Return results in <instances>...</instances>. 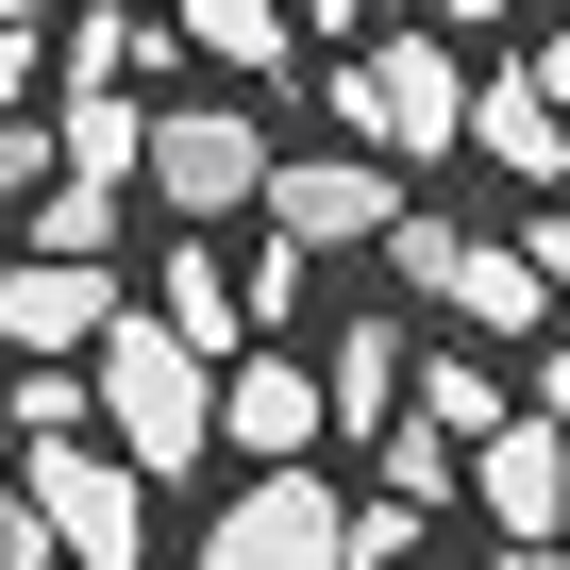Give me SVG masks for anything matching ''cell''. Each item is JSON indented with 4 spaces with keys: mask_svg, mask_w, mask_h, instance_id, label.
I'll return each mask as SVG.
<instances>
[{
    "mask_svg": "<svg viewBox=\"0 0 570 570\" xmlns=\"http://www.w3.org/2000/svg\"><path fill=\"white\" fill-rule=\"evenodd\" d=\"M85 403H101V436H118L151 487L218 453V353L168 336V320H118V303H101V336H85Z\"/></svg>",
    "mask_w": 570,
    "mask_h": 570,
    "instance_id": "cell-1",
    "label": "cell"
},
{
    "mask_svg": "<svg viewBox=\"0 0 570 570\" xmlns=\"http://www.w3.org/2000/svg\"><path fill=\"white\" fill-rule=\"evenodd\" d=\"M18 503L51 520V553L68 570H151V470L118 453V436H18Z\"/></svg>",
    "mask_w": 570,
    "mask_h": 570,
    "instance_id": "cell-2",
    "label": "cell"
},
{
    "mask_svg": "<svg viewBox=\"0 0 570 570\" xmlns=\"http://www.w3.org/2000/svg\"><path fill=\"white\" fill-rule=\"evenodd\" d=\"M386 285H420V303H453L470 336H553V285H537V252H503V235H470V218H386Z\"/></svg>",
    "mask_w": 570,
    "mask_h": 570,
    "instance_id": "cell-3",
    "label": "cell"
},
{
    "mask_svg": "<svg viewBox=\"0 0 570 570\" xmlns=\"http://www.w3.org/2000/svg\"><path fill=\"white\" fill-rule=\"evenodd\" d=\"M336 118H353L386 168H436V151L470 135V68H453V35H386V51H353V68H336Z\"/></svg>",
    "mask_w": 570,
    "mask_h": 570,
    "instance_id": "cell-4",
    "label": "cell"
},
{
    "mask_svg": "<svg viewBox=\"0 0 570 570\" xmlns=\"http://www.w3.org/2000/svg\"><path fill=\"white\" fill-rule=\"evenodd\" d=\"M135 185H151L168 218H235V202L268 185V118H252V101H168V118L135 135Z\"/></svg>",
    "mask_w": 570,
    "mask_h": 570,
    "instance_id": "cell-5",
    "label": "cell"
},
{
    "mask_svg": "<svg viewBox=\"0 0 570 570\" xmlns=\"http://www.w3.org/2000/svg\"><path fill=\"white\" fill-rule=\"evenodd\" d=\"M252 202H268V235H285V252H370V235L403 218V168H386L370 135H353V151H268V185H252Z\"/></svg>",
    "mask_w": 570,
    "mask_h": 570,
    "instance_id": "cell-6",
    "label": "cell"
},
{
    "mask_svg": "<svg viewBox=\"0 0 570 570\" xmlns=\"http://www.w3.org/2000/svg\"><path fill=\"white\" fill-rule=\"evenodd\" d=\"M202 570H336V487L303 453H268L235 487V520H202Z\"/></svg>",
    "mask_w": 570,
    "mask_h": 570,
    "instance_id": "cell-7",
    "label": "cell"
},
{
    "mask_svg": "<svg viewBox=\"0 0 570 570\" xmlns=\"http://www.w3.org/2000/svg\"><path fill=\"white\" fill-rule=\"evenodd\" d=\"M470 503H487L503 537H570V436H553L537 403H503V420L470 436Z\"/></svg>",
    "mask_w": 570,
    "mask_h": 570,
    "instance_id": "cell-8",
    "label": "cell"
},
{
    "mask_svg": "<svg viewBox=\"0 0 570 570\" xmlns=\"http://www.w3.org/2000/svg\"><path fill=\"white\" fill-rule=\"evenodd\" d=\"M218 436L268 470V453H320V370L303 353H268V336H235L218 353Z\"/></svg>",
    "mask_w": 570,
    "mask_h": 570,
    "instance_id": "cell-9",
    "label": "cell"
},
{
    "mask_svg": "<svg viewBox=\"0 0 570 570\" xmlns=\"http://www.w3.org/2000/svg\"><path fill=\"white\" fill-rule=\"evenodd\" d=\"M101 303H118V285L85 252H0V353H85Z\"/></svg>",
    "mask_w": 570,
    "mask_h": 570,
    "instance_id": "cell-10",
    "label": "cell"
},
{
    "mask_svg": "<svg viewBox=\"0 0 570 570\" xmlns=\"http://www.w3.org/2000/svg\"><path fill=\"white\" fill-rule=\"evenodd\" d=\"M470 151H487L503 185H570V101H553L537 68H503V85H470Z\"/></svg>",
    "mask_w": 570,
    "mask_h": 570,
    "instance_id": "cell-11",
    "label": "cell"
},
{
    "mask_svg": "<svg viewBox=\"0 0 570 570\" xmlns=\"http://www.w3.org/2000/svg\"><path fill=\"white\" fill-rule=\"evenodd\" d=\"M403 370H420V336L370 303V320L336 336V370H320V436H386V420H403Z\"/></svg>",
    "mask_w": 570,
    "mask_h": 570,
    "instance_id": "cell-12",
    "label": "cell"
},
{
    "mask_svg": "<svg viewBox=\"0 0 570 570\" xmlns=\"http://www.w3.org/2000/svg\"><path fill=\"white\" fill-rule=\"evenodd\" d=\"M151 320H168V336H202V353H235V336H252V285H235V252H218V235H185V252H168Z\"/></svg>",
    "mask_w": 570,
    "mask_h": 570,
    "instance_id": "cell-13",
    "label": "cell"
},
{
    "mask_svg": "<svg viewBox=\"0 0 570 570\" xmlns=\"http://www.w3.org/2000/svg\"><path fill=\"white\" fill-rule=\"evenodd\" d=\"M168 18H185V51H218L235 85H285V51H303L285 0H168Z\"/></svg>",
    "mask_w": 570,
    "mask_h": 570,
    "instance_id": "cell-14",
    "label": "cell"
},
{
    "mask_svg": "<svg viewBox=\"0 0 570 570\" xmlns=\"http://www.w3.org/2000/svg\"><path fill=\"white\" fill-rule=\"evenodd\" d=\"M370 487H403V503H453V487H470V436H436V420L403 403V420L370 436Z\"/></svg>",
    "mask_w": 570,
    "mask_h": 570,
    "instance_id": "cell-15",
    "label": "cell"
},
{
    "mask_svg": "<svg viewBox=\"0 0 570 570\" xmlns=\"http://www.w3.org/2000/svg\"><path fill=\"white\" fill-rule=\"evenodd\" d=\"M403 403H420L436 436H487V420H503V370H487V353H420V370H403Z\"/></svg>",
    "mask_w": 570,
    "mask_h": 570,
    "instance_id": "cell-16",
    "label": "cell"
},
{
    "mask_svg": "<svg viewBox=\"0 0 570 570\" xmlns=\"http://www.w3.org/2000/svg\"><path fill=\"white\" fill-rule=\"evenodd\" d=\"M51 168H68V151H51V118H35V101H0V202H35Z\"/></svg>",
    "mask_w": 570,
    "mask_h": 570,
    "instance_id": "cell-17",
    "label": "cell"
},
{
    "mask_svg": "<svg viewBox=\"0 0 570 570\" xmlns=\"http://www.w3.org/2000/svg\"><path fill=\"white\" fill-rule=\"evenodd\" d=\"M235 285H252V336H268L285 303H303V252H285V235H268V252H235Z\"/></svg>",
    "mask_w": 570,
    "mask_h": 570,
    "instance_id": "cell-18",
    "label": "cell"
},
{
    "mask_svg": "<svg viewBox=\"0 0 570 570\" xmlns=\"http://www.w3.org/2000/svg\"><path fill=\"white\" fill-rule=\"evenodd\" d=\"M0 101H51V35L35 18H0Z\"/></svg>",
    "mask_w": 570,
    "mask_h": 570,
    "instance_id": "cell-19",
    "label": "cell"
},
{
    "mask_svg": "<svg viewBox=\"0 0 570 570\" xmlns=\"http://www.w3.org/2000/svg\"><path fill=\"white\" fill-rule=\"evenodd\" d=\"M520 386H537V420L570 436V336H537V370H520Z\"/></svg>",
    "mask_w": 570,
    "mask_h": 570,
    "instance_id": "cell-20",
    "label": "cell"
},
{
    "mask_svg": "<svg viewBox=\"0 0 570 570\" xmlns=\"http://www.w3.org/2000/svg\"><path fill=\"white\" fill-rule=\"evenodd\" d=\"M285 18H303V35H370L386 0H285Z\"/></svg>",
    "mask_w": 570,
    "mask_h": 570,
    "instance_id": "cell-21",
    "label": "cell"
},
{
    "mask_svg": "<svg viewBox=\"0 0 570 570\" xmlns=\"http://www.w3.org/2000/svg\"><path fill=\"white\" fill-rule=\"evenodd\" d=\"M520 252H537V285H553V303H570V218H537Z\"/></svg>",
    "mask_w": 570,
    "mask_h": 570,
    "instance_id": "cell-22",
    "label": "cell"
},
{
    "mask_svg": "<svg viewBox=\"0 0 570 570\" xmlns=\"http://www.w3.org/2000/svg\"><path fill=\"white\" fill-rule=\"evenodd\" d=\"M436 18H453V35H503V18H520V0H436Z\"/></svg>",
    "mask_w": 570,
    "mask_h": 570,
    "instance_id": "cell-23",
    "label": "cell"
},
{
    "mask_svg": "<svg viewBox=\"0 0 570 570\" xmlns=\"http://www.w3.org/2000/svg\"><path fill=\"white\" fill-rule=\"evenodd\" d=\"M537 85H553V101H570V18H553V35H537Z\"/></svg>",
    "mask_w": 570,
    "mask_h": 570,
    "instance_id": "cell-24",
    "label": "cell"
},
{
    "mask_svg": "<svg viewBox=\"0 0 570 570\" xmlns=\"http://www.w3.org/2000/svg\"><path fill=\"white\" fill-rule=\"evenodd\" d=\"M503 570H570V537H520V553H503Z\"/></svg>",
    "mask_w": 570,
    "mask_h": 570,
    "instance_id": "cell-25",
    "label": "cell"
},
{
    "mask_svg": "<svg viewBox=\"0 0 570 570\" xmlns=\"http://www.w3.org/2000/svg\"><path fill=\"white\" fill-rule=\"evenodd\" d=\"M0 503H18V436H0Z\"/></svg>",
    "mask_w": 570,
    "mask_h": 570,
    "instance_id": "cell-26",
    "label": "cell"
},
{
    "mask_svg": "<svg viewBox=\"0 0 570 570\" xmlns=\"http://www.w3.org/2000/svg\"><path fill=\"white\" fill-rule=\"evenodd\" d=\"M403 570H453V553H403Z\"/></svg>",
    "mask_w": 570,
    "mask_h": 570,
    "instance_id": "cell-27",
    "label": "cell"
},
{
    "mask_svg": "<svg viewBox=\"0 0 570 570\" xmlns=\"http://www.w3.org/2000/svg\"><path fill=\"white\" fill-rule=\"evenodd\" d=\"M0 370H18V353H0Z\"/></svg>",
    "mask_w": 570,
    "mask_h": 570,
    "instance_id": "cell-28",
    "label": "cell"
}]
</instances>
